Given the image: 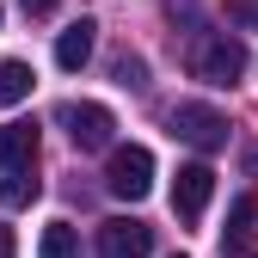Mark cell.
I'll return each instance as SVG.
<instances>
[{
	"label": "cell",
	"instance_id": "obj_2",
	"mask_svg": "<svg viewBox=\"0 0 258 258\" xmlns=\"http://www.w3.org/2000/svg\"><path fill=\"white\" fill-rule=\"evenodd\" d=\"M172 136L178 142H190V148H203V154H215V148H228V117H221L215 105H197V99H184V105H172Z\"/></svg>",
	"mask_w": 258,
	"mask_h": 258
},
{
	"label": "cell",
	"instance_id": "obj_11",
	"mask_svg": "<svg viewBox=\"0 0 258 258\" xmlns=\"http://www.w3.org/2000/svg\"><path fill=\"white\" fill-rule=\"evenodd\" d=\"M228 240H234V246H258V197H240V203H234Z\"/></svg>",
	"mask_w": 258,
	"mask_h": 258
},
{
	"label": "cell",
	"instance_id": "obj_14",
	"mask_svg": "<svg viewBox=\"0 0 258 258\" xmlns=\"http://www.w3.org/2000/svg\"><path fill=\"white\" fill-rule=\"evenodd\" d=\"M228 19L240 31H258V0H228Z\"/></svg>",
	"mask_w": 258,
	"mask_h": 258
},
{
	"label": "cell",
	"instance_id": "obj_7",
	"mask_svg": "<svg viewBox=\"0 0 258 258\" xmlns=\"http://www.w3.org/2000/svg\"><path fill=\"white\" fill-rule=\"evenodd\" d=\"M37 166V123H0V172H31Z\"/></svg>",
	"mask_w": 258,
	"mask_h": 258
},
{
	"label": "cell",
	"instance_id": "obj_1",
	"mask_svg": "<svg viewBox=\"0 0 258 258\" xmlns=\"http://www.w3.org/2000/svg\"><path fill=\"white\" fill-rule=\"evenodd\" d=\"M105 184H111V197H123V203H142L148 190H154V154H148L142 142H129V148H111Z\"/></svg>",
	"mask_w": 258,
	"mask_h": 258
},
{
	"label": "cell",
	"instance_id": "obj_15",
	"mask_svg": "<svg viewBox=\"0 0 258 258\" xmlns=\"http://www.w3.org/2000/svg\"><path fill=\"white\" fill-rule=\"evenodd\" d=\"M0 258H19V246H13V228L0 221Z\"/></svg>",
	"mask_w": 258,
	"mask_h": 258
},
{
	"label": "cell",
	"instance_id": "obj_13",
	"mask_svg": "<svg viewBox=\"0 0 258 258\" xmlns=\"http://www.w3.org/2000/svg\"><path fill=\"white\" fill-rule=\"evenodd\" d=\"M117 80H123V86H148V61H142V55H123V61H117Z\"/></svg>",
	"mask_w": 258,
	"mask_h": 258
},
{
	"label": "cell",
	"instance_id": "obj_8",
	"mask_svg": "<svg viewBox=\"0 0 258 258\" xmlns=\"http://www.w3.org/2000/svg\"><path fill=\"white\" fill-rule=\"evenodd\" d=\"M92 43H99V25H92V19H74V25L55 37V68H61V74H80L86 61H92Z\"/></svg>",
	"mask_w": 258,
	"mask_h": 258
},
{
	"label": "cell",
	"instance_id": "obj_6",
	"mask_svg": "<svg viewBox=\"0 0 258 258\" xmlns=\"http://www.w3.org/2000/svg\"><path fill=\"white\" fill-rule=\"evenodd\" d=\"M148 252H154V228L148 221L117 215V221L99 228V258H148Z\"/></svg>",
	"mask_w": 258,
	"mask_h": 258
},
{
	"label": "cell",
	"instance_id": "obj_12",
	"mask_svg": "<svg viewBox=\"0 0 258 258\" xmlns=\"http://www.w3.org/2000/svg\"><path fill=\"white\" fill-rule=\"evenodd\" d=\"M37 178H31V172H0V203H7V209H25V203H37Z\"/></svg>",
	"mask_w": 258,
	"mask_h": 258
},
{
	"label": "cell",
	"instance_id": "obj_4",
	"mask_svg": "<svg viewBox=\"0 0 258 258\" xmlns=\"http://www.w3.org/2000/svg\"><path fill=\"white\" fill-rule=\"evenodd\" d=\"M209 197H215V172L203 166V160H197V166H178V178H172V215L197 228L203 209H209Z\"/></svg>",
	"mask_w": 258,
	"mask_h": 258
},
{
	"label": "cell",
	"instance_id": "obj_16",
	"mask_svg": "<svg viewBox=\"0 0 258 258\" xmlns=\"http://www.w3.org/2000/svg\"><path fill=\"white\" fill-rule=\"evenodd\" d=\"M61 0H25V13H55Z\"/></svg>",
	"mask_w": 258,
	"mask_h": 258
},
{
	"label": "cell",
	"instance_id": "obj_5",
	"mask_svg": "<svg viewBox=\"0 0 258 258\" xmlns=\"http://www.w3.org/2000/svg\"><path fill=\"white\" fill-rule=\"evenodd\" d=\"M55 117L68 123V136H74V148H80V154L105 148V142H111V129H117V117H111L105 105H61Z\"/></svg>",
	"mask_w": 258,
	"mask_h": 258
},
{
	"label": "cell",
	"instance_id": "obj_9",
	"mask_svg": "<svg viewBox=\"0 0 258 258\" xmlns=\"http://www.w3.org/2000/svg\"><path fill=\"white\" fill-rule=\"evenodd\" d=\"M31 86H37L31 61H0V105H19V99H31Z\"/></svg>",
	"mask_w": 258,
	"mask_h": 258
},
{
	"label": "cell",
	"instance_id": "obj_3",
	"mask_svg": "<svg viewBox=\"0 0 258 258\" xmlns=\"http://www.w3.org/2000/svg\"><path fill=\"white\" fill-rule=\"evenodd\" d=\"M190 68H197V80H209V86H234L246 74V43L240 37H209L197 55H190Z\"/></svg>",
	"mask_w": 258,
	"mask_h": 258
},
{
	"label": "cell",
	"instance_id": "obj_10",
	"mask_svg": "<svg viewBox=\"0 0 258 258\" xmlns=\"http://www.w3.org/2000/svg\"><path fill=\"white\" fill-rule=\"evenodd\" d=\"M37 258H80V234L68 228V221H49L43 240H37Z\"/></svg>",
	"mask_w": 258,
	"mask_h": 258
}]
</instances>
